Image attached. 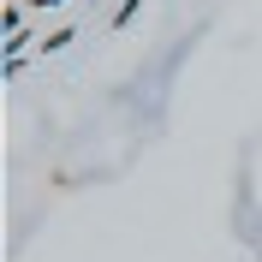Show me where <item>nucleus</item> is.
Returning a JSON list of instances; mask_svg holds the SVG:
<instances>
[{
    "label": "nucleus",
    "mask_w": 262,
    "mask_h": 262,
    "mask_svg": "<svg viewBox=\"0 0 262 262\" xmlns=\"http://www.w3.org/2000/svg\"><path fill=\"white\" fill-rule=\"evenodd\" d=\"M72 42H78V36L60 24V30H48V36H42V54H60V48H72Z\"/></svg>",
    "instance_id": "nucleus-1"
},
{
    "label": "nucleus",
    "mask_w": 262,
    "mask_h": 262,
    "mask_svg": "<svg viewBox=\"0 0 262 262\" xmlns=\"http://www.w3.org/2000/svg\"><path fill=\"white\" fill-rule=\"evenodd\" d=\"M0 24H6V36H24V6H6V12H0Z\"/></svg>",
    "instance_id": "nucleus-2"
},
{
    "label": "nucleus",
    "mask_w": 262,
    "mask_h": 262,
    "mask_svg": "<svg viewBox=\"0 0 262 262\" xmlns=\"http://www.w3.org/2000/svg\"><path fill=\"white\" fill-rule=\"evenodd\" d=\"M30 6H42V12H48V6H66V0H30Z\"/></svg>",
    "instance_id": "nucleus-3"
}]
</instances>
